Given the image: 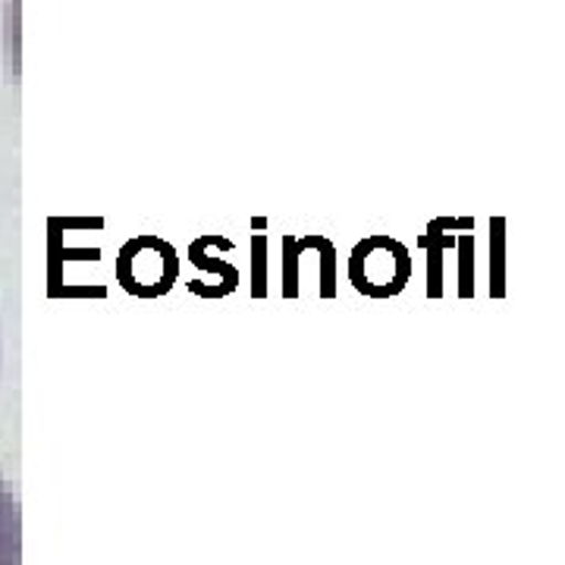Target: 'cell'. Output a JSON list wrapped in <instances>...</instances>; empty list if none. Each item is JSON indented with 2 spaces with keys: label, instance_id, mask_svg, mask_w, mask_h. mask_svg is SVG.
Here are the masks:
<instances>
[{
  "label": "cell",
  "instance_id": "1",
  "mask_svg": "<svg viewBox=\"0 0 565 565\" xmlns=\"http://www.w3.org/2000/svg\"><path fill=\"white\" fill-rule=\"evenodd\" d=\"M0 565H22L20 503L3 478H0Z\"/></svg>",
  "mask_w": 565,
  "mask_h": 565
}]
</instances>
